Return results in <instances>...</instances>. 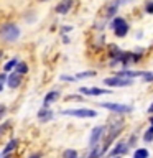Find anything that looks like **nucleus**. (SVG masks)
Returning a JSON list of instances; mask_svg holds the SVG:
<instances>
[{"mask_svg":"<svg viewBox=\"0 0 153 158\" xmlns=\"http://www.w3.org/2000/svg\"><path fill=\"white\" fill-rule=\"evenodd\" d=\"M102 109H107L110 112H115V114H127V112H132V106H127V104H117V102H101L99 104Z\"/></svg>","mask_w":153,"mask_h":158,"instance_id":"39448f33","label":"nucleus"},{"mask_svg":"<svg viewBox=\"0 0 153 158\" xmlns=\"http://www.w3.org/2000/svg\"><path fill=\"white\" fill-rule=\"evenodd\" d=\"M142 81L153 82V73H151V71H143V73H142Z\"/></svg>","mask_w":153,"mask_h":158,"instance_id":"412c9836","label":"nucleus"},{"mask_svg":"<svg viewBox=\"0 0 153 158\" xmlns=\"http://www.w3.org/2000/svg\"><path fill=\"white\" fill-rule=\"evenodd\" d=\"M18 147V138H12L7 145H5V148H3V155H7V153H12L15 148Z\"/></svg>","mask_w":153,"mask_h":158,"instance_id":"f3484780","label":"nucleus"},{"mask_svg":"<svg viewBox=\"0 0 153 158\" xmlns=\"http://www.w3.org/2000/svg\"><path fill=\"white\" fill-rule=\"evenodd\" d=\"M104 132H105V127L104 125H99V127H94L92 132H91V137H89V147H96L99 145V142H101V138L104 137Z\"/></svg>","mask_w":153,"mask_h":158,"instance_id":"423d86ee","label":"nucleus"},{"mask_svg":"<svg viewBox=\"0 0 153 158\" xmlns=\"http://www.w3.org/2000/svg\"><path fill=\"white\" fill-rule=\"evenodd\" d=\"M63 158H77V152L74 148H68L63 152Z\"/></svg>","mask_w":153,"mask_h":158,"instance_id":"aec40b11","label":"nucleus"},{"mask_svg":"<svg viewBox=\"0 0 153 158\" xmlns=\"http://www.w3.org/2000/svg\"><path fill=\"white\" fill-rule=\"evenodd\" d=\"M133 158H148V150L147 148H137L133 153Z\"/></svg>","mask_w":153,"mask_h":158,"instance_id":"6ab92c4d","label":"nucleus"},{"mask_svg":"<svg viewBox=\"0 0 153 158\" xmlns=\"http://www.w3.org/2000/svg\"><path fill=\"white\" fill-rule=\"evenodd\" d=\"M8 125H10V120H7L5 123H2V125H0V135H2V133L7 130V127H8Z\"/></svg>","mask_w":153,"mask_h":158,"instance_id":"c85d7f7f","label":"nucleus"},{"mask_svg":"<svg viewBox=\"0 0 153 158\" xmlns=\"http://www.w3.org/2000/svg\"><path fill=\"white\" fill-rule=\"evenodd\" d=\"M81 96H102V94H112L110 89H102V87H79Z\"/></svg>","mask_w":153,"mask_h":158,"instance_id":"0eeeda50","label":"nucleus"},{"mask_svg":"<svg viewBox=\"0 0 153 158\" xmlns=\"http://www.w3.org/2000/svg\"><path fill=\"white\" fill-rule=\"evenodd\" d=\"M54 118V112L51 110V107H41L38 110V120L39 122H49Z\"/></svg>","mask_w":153,"mask_h":158,"instance_id":"f8f14e48","label":"nucleus"},{"mask_svg":"<svg viewBox=\"0 0 153 158\" xmlns=\"http://www.w3.org/2000/svg\"><path fill=\"white\" fill-rule=\"evenodd\" d=\"M22 36V28L13 22H5L0 25V40L3 43H17Z\"/></svg>","mask_w":153,"mask_h":158,"instance_id":"f257e3e1","label":"nucleus"},{"mask_svg":"<svg viewBox=\"0 0 153 158\" xmlns=\"http://www.w3.org/2000/svg\"><path fill=\"white\" fill-rule=\"evenodd\" d=\"M142 73L143 71H132V69H122V71H117L115 76L118 77H127V79H133V77H137V76H142Z\"/></svg>","mask_w":153,"mask_h":158,"instance_id":"4468645a","label":"nucleus"},{"mask_svg":"<svg viewBox=\"0 0 153 158\" xmlns=\"http://www.w3.org/2000/svg\"><path fill=\"white\" fill-rule=\"evenodd\" d=\"M38 2H49V0H38Z\"/></svg>","mask_w":153,"mask_h":158,"instance_id":"f704fd0d","label":"nucleus"},{"mask_svg":"<svg viewBox=\"0 0 153 158\" xmlns=\"http://www.w3.org/2000/svg\"><path fill=\"white\" fill-rule=\"evenodd\" d=\"M69 31H72V27H71V25H63V27H61V33H63V35H66V33H69Z\"/></svg>","mask_w":153,"mask_h":158,"instance_id":"cd10ccee","label":"nucleus"},{"mask_svg":"<svg viewBox=\"0 0 153 158\" xmlns=\"http://www.w3.org/2000/svg\"><path fill=\"white\" fill-rule=\"evenodd\" d=\"M112 158H120V156H112Z\"/></svg>","mask_w":153,"mask_h":158,"instance_id":"e433bc0d","label":"nucleus"},{"mask_svg":"<svg viewBox=\"0 0 153 158\" xmlns=\"http://www.w3.org/2000/svg\"><path fill=\"white\" fill-rule=\"evenodd\" d=\"M2 58H3V51L0 49V59H2Z\"/></svg>","mask_w":153,"mask_h":158,"instance_id":"72a5a7b5","label":"nucleus"},{"mask_svg":"<svg viewBox=\"0 0 153 158\" xmlns=\"http://www.w3.org/2000/svg\"><path fill=\"white\" fill-rule=\"evenodd\" d=\"M5 84H7V73H3V71H0V92L3 91V87H5Z\"/></svg>","mask_w":153,"mask_h":158,"instance_id":"4be33fe9","label":"nucleus"},{"mask_svg":"<svg viewBox=\"0 0 153 158\" xmlns=\"http://www.w3.org/2000/svg\"><path fill=\"white\" fill-rule=\"evenodd\" d=\"M148 112H150V114H153V102H151V106L148 107Z\"/></svg>","mask_w":153,"mask_h":158,"instance_id":"473e14b6","label":"nucleus"},{"mask_svg":"<svg viewBox=\"0 0 153 158\" xmlns=\"http://www.w3.org/2000/svg\"><path fill=\"white\" fill-rule=\"evenodd\" d=\"M150 122H151V125H153V117H151V118H150Z\"/></svg>","mask_w":153,"mask_h":158,"instance_id":"c9c22d12","label":"nucleus"},{"mask_svg":"<svg viewBox=\"0 0 153 158\" xmlns=\"http://www.w3.org/2000/svg\"><path fill=\"white\" fill-rule=\"evenodd\" d=\"M5 114H7V106H5V104H0V120L5 118Z\"/></svg>","mask_w":153,"mask_h":158,"instance_id":"bb28decb","label":"nucleus"},{"mask_svg":"<svg viewBox=\"0 0 153 158\" xmlns=\"http://www.w3.org/2000/svg\"><path fill=\"white\" fill-rule=\"evenodd\" d=\"M110 28H112V31H114V35H115L117 38H123V36H127L128 28H130V27H128L127 20L123 17L115 15V17L110 20Z\"/></svg>","mask_w":153,"mask_h":158,"instance_id":"f03ea898","label":"nucleus"},{"mask_svg":"<svg viewBox=\"0 0 153 158\" xmlns=\"http://www.w3.org/2000/svg\"><path fill=\"white\" fill-rule=\"evenodd\" d=\"M59 79H61V81H64V82H76V81H77L74 76H69V74H61V76H59Z\"/></svg>","mask_w":153,"mask_h":158,"instance_id":"b1692460","label":"nucleus"},{"mask_svg":"<svg viewBox=\"0 0 153 158\" xmlns=\"http://www.w3.org/2000/svg\"><path fill=\"white\" fill-rule=\"evenodd\" d=\"M94 76H96V71H81V73H77L74 77L79 81V79H87V77H94Z\"/></svg>","mask_w":153,"mask_h":158,"instance_id":"a211bd4d","label":"nucleus"},{"mask_svg":"<svg viewBox=\"0 0 153 158\" xmlns=\"http://www.w3.org/2000/svg\"><path fill=\"white\" fill-rule=\"evenodd\" d=\"M63 43H64V44H69V43H71V40H69L68 35H63Z\"/></svg>","mask_w":153,"mask_h":158,"instance_id":"c756f323","label":"nucleus"},{"mask_svg":"<svg viewBox=\"0 0 153 158\" xmlns=\"http://www.w3.org/2000/svg\"><path fill=\"white\" fill-rule=\"evenodd\" d=\"M127 152H128V145H127V143L125 142H118L117 145L109 152V156H120V155H123V153H127Z\"/></svg>","mask_w":153,"mask_h":158,"instance_id":"ddd939ff","label":"nucleus"},{"mask_svg":"<svg viewBox=\"0 0 153 158\" xmlns=\"http://www.w3.org/2000/svg\"><path fill=\"white\" fill-rule=\"evenodd\" d=\"M120 2V5H125V3H128V2H132V0H118Z\"/></svg>","mask_w":153,"mask_h":158,"instance_id":"2f4dec72","label":"nucleus"},{"mask_svg":"<svg viewBox=\"0 0 153 158\" xmlns=\"http://www.w3.org/2000/svg\"><path fill=\"white\" fill-rule=\"evenodd\" d=\"M102 82L109 87H127L133 84V79H127V77H118V76H110L102 79Z\"/></svg>","mask_w":153,"mask_h":158,"instance_id":"20e7f679","label":"nucleus"},{"mask_svg":"<svg viewBox=\"0 0 153 158\" xmlns=\"http://www.w3.org/2000/svg\"><path fill=\"white\" fill-rule=\"evenodd\" d=\"M59 97H61V91L59 89H51L49 92H46V96L43 99V107H51V104L58 102Z\"/></svg>","mask_w":153,"mask_h":158,"instance_id":"9d476101","label":"nucleus"},{"mask_svg":"<svg viewBox=\"0 0 153 158\" xmlns=\"http://www.w3.org/2000/svg\"><path fill=\"white\" fill-rule=\"evenodd\" d=\"M28 158H39V153H33V155H30Z\"/></svg>","mask_w":153,"mask_h":158,"instance_id":"7c9ffc66","label":"nucleus"},{"mask_svg":"<svg viewBox=\"0 0 153 158\" xmlns=\"http://www.w3.org/2000/svg\"><path fill=\"white\" fill-rule=\"evenodd\" d=\"M118 7H120V2H118V0H112V2H109L105 5V8H104V18H105V20H112L117 15Z\"/></svg>","mask_w":153,"mask_h":158,"instance_id":"6e6552de","label":"nucleus"},{"mask_svg":"<svg viewBox=\"0 0 153 158\" xmlns=\"http://www.w3.org/2000/svg\"><path fill=\"white\" fill-rule=\"evenodd\" d=\"M0 158H2V155H0Z\"/></svg>","mask_w":153,"mask_h":158,"instance_id":"4c0bfd02","label":"nucleus"},{"mask_svg":"<svg viewBox=\"0 0 153 158\" xmlns=\"http://www.w3.org/2000/svg\"><path fill=\"white\" fill-rule=\"evenodd\" d=\"M61 115L77 117V118H94V117H97V112L92 110V109L77 107V109H64V110H61Z\"/></svg>","mask_w":153,"mask_h":158,"instance_id":"7ed1b4c3","label":"nucleus"},{"mask_svg":"<svg viewBox=\"0 0 153 158\" xmlns=\"http://www.w3.org/2000/svg\"><path fill=\"white\" fill-rule=\"evenodd\" d=\"M82 96L81 94H69V96H66V101H81Z\"/></svg>","mask_w":153,"mask_h":158,"instance_id":"a878e982","label":"nucleus"},{"mask_svg":"<svg viewBox=\"0 0 153 158\" xmlns=\"http://www.w3.org/2000/svg\"><path fill=\"white\" fill-rule=\"evenodd\" d=\"M22 82H23V76H20L18 73H8L7 74V86L10 89H18L20 86H22Z\"/></svg>","mask_w":153,"mask_h":158,"instance_id":"1a4fd4ad","label":"nucleus"},{"mask_svg":"<svg viewBox=\"0 0 153 158\" xmlns=\"http://www.w3.org/2000/svg\"><path fill=\"white\" fill-rule=\"evenodd\" d=\"M17 63H18V58H10L8 61H5L3 64H2V69L0 71H3V73H12L13 69H15V66H17Z\"/></svg>","mask_w":153,"mask_h":158,"instance_id":"2eb2a0df","label":"nucleus"},{"mask_svg":"<svg viewBox=\"0 0 153 158\" xmlns=\"http://www.w3.org/2000/svg\"><path fill=\"white\" fill-rule=\"evenodd\" d=\"M145 13L153 15V0H151V2H147V3H145Z\"/></svg>","mask_w":153,"mask_h":158,"instance_id":"393cba45","label":"nucleus"},{"mask_svg":"<svg viewBox=\"0 0 153 158\" xmlns=\"http://www.w3.org/2000/svg\"><path fill=\"white\" fill-rule=\"evenodd\" d=\"M13 71H15V73H18L20 76H25V74H27V73L30 71V68H28V64L25 63V61H18Z\"/></svg>","mask_w":153,"mask_h":158,"instance_id":"dca6fc26","label":"nucleus"},{"mask_svg":"<svg viewBox=\"0 0 153 158\" xmlns=\"http://www.w3.org/2000/svg\"><path fill=\"white\" fill-rule=\"evenodd\" d=\"M143 140H145V142H151V140H153V125L145 132V135H143Z\"/></svg>","mask_w":153,"mask_h":158,"instance_id":"5701e85b","label":"nucleus"},{"mask_svg":"<svg viewBox=\"0 0 153 158\" xmlns=\"http://www.w3.org/2000/svg\"><path fill=\"white\" fill-rule=\"evenodd\" d=\"M72 7V0H59L58 5L54 7V12L58 15H68Z\"/></svg>","mask_w":153,"mask_h":158,"instance_id":"9b49d317","label":"nucleus"}]
</instances>
